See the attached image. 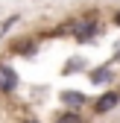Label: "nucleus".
<instances>
[{"instance_id":"nucleus-1","label":"nucleus","mask_w":120,"mask_h":123,"mask_svg":"<svg viewBox=\"0 0 120 123\" xmlns=\"http://www.w3.org/2000/svg\"><path fill=\"white\" fill-rule=\"evenodd\" d=\"M15 85H18V76H15V70L0 65V88H3V91H12Z\"/></svg>"},{"instance_id":"nucleus-6","label":"nucleus","mask_w":120,"mask_h":123,"mask_svg":"<svg viewBox=\"0 0 120 123\" xmlns=\"http://www.w3.org/2000/svg\"><path fill=\"white\" fill-rule=\"evenodd\" d=\"M29 123H32V120H29Z\"/></svg>"},{"instance_id":"nucleus-2","label":"nucleus","mask_w":120,"mask_h":123,"mask_svg":"<svg viewBox=\"0 0 120 123\" xmlns=\"http://www.w3.org/2000/svg\"><path fill=\"white\" fill-rule=\"evenodd\" d=\"M117 100H120L117 94H102V97L97 100V111L102 114V111H108V109H114V105H117Z\"/></svg>"},{"instance_id":"nucleus-4","label":"nucleus","mask_w":120,"mask_h":123,"mask_svg":"<svg viewBox=\"0 0 120 123\" xmlns=\"http://www.w3.org/2000/svg\"><path fill=\"white\" fill-rule=\"evenodd\" d=\"M56 123H82V117H79L76 111H65V114L56 117Z\"/></svg>"},{"instance_id":"nucleus-5","label":"nucleus","mask_w":120,"mask_h":123,"mask_svg":"<svg viewBox=\"0 0 120 123\" xmlns=\"http://www.w3.org/2000/svg\"><path fill=\"white\" fill-rule=\"evenodd\" d=\"M117 24H120V12H117Z\"/></svg>"},{"instance_id":"nucleus-3","label":"nucleus","mask_w":120,"mask_h":123,"mask_svg":"<svg viewBox=\"0 0 120 123\" xmlns=\"http://www.w3.org/2000/svg\"><path fill=\"white\" fill-rule=\"evenodd\" d=\"M62 100H65L67 105H82V103H85V97L76 94V91H67V94H62Z\"/></svg>"}]
</instances>
